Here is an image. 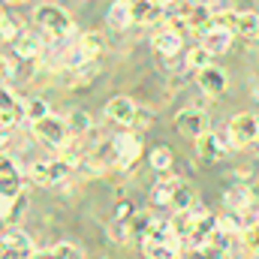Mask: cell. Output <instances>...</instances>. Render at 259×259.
<instances>
[{"instance_id": "obj_40", "label": "cell", "mask_w": 259, "mask_h": 259, "mask_svg": "<svg viewBox=\"0 0 259 259\" xmlns=\"http://www.w3.org/2000/svg\"><path fill=\"white\" fill-rule=\"evenodd\" d=\"M30 259H58V256H55V250H52V247H46V250H36Z\"/></svg>"}, {"instance_id": "obj_3", "label": "cell", "mask_w": 259, "mask_h": 259, "mask_svg": "<svg viewBox=\"0 0 259 259\" xmlns=\"http://www.w3.org/2000/svg\"><path fill=\"white\" fill-rule=\"evenodd\" d=\"M72 166L66 163L64 157H42V160H33L30 163V181L39 184V187H55L69 178Z\"/></svg>"}, {"instance_id": "obj_12", "label": "cell", "mask_w": 259, "mask_h": 259, "mask_svg": "<svg viewBox=\"0 0 259 259\" xmlns=\"http://www.w3.org/2000/svg\"><path fill=\"white\" fill-rule=\"evenodd\" d=\"M226 88H229V75L220 69V66H208V69H202L199 72V91L202 94H208V97H220V94H226Z\"/></svg>"}, {"instance_id": "obj_22", "label": "cell", "mask_w": 259, "mask_h": 259, "mask_svg": "<svg viewBox=\"0 0 259 259\" xmlns=\"http://www.w3.org/2000/svg\"><path fill=\"white\" fill-rule=\"evenodd\" d=\"M235 33L238 36H244V39H259V12L253 9H244V12H238V18H235Z\"/></svg>"}, {"instance_id": "obj_26", "label": "cell", "mask_w": 259, "mask_h": 259, "mask_svg": "<svg viewBox=\"0 0 259 259\" xmlns=\"http://www.w3.org/2000/svg\"><path fill=\"white\" fill-rule=\"evenodd\" d=\"M88 61H94V58H88V52L78 46V39H75L72 46H66L64 52H61V66H66V69H78V66L88 64Z\"/></svg>"}, {"instance_id": "obj_34", "label": "cell", "mask_w": 259, "mask_h": 259, "mask_svg": "<svg viewBox=\"0 0 259 259\" xmlns=\"http://www.w3.org/2000/svg\"><path fill=\"white\" fill-rule=\"evenodd\" d=\"M18 36H21L18 21H15L9 12H3V15H0V39H3V42H15Z\"/></svg>"}, {"instance_id": "obj_15", "label": "cell", "mask_w": 259, "mask_h": 259, "mask_svg": "<svg viewBox=\"0 0 259 259\" xmlns=\"http://www.w3.org/2000/svg\"><path fill=\"white\" fill-rule=\"evenodd\" d=\"M181 241H151V238H145V244H142V253L145 259H181Z\"/></svg>"}, {"instance_id": "obj_32", "label": "cell", "mask_w": 259, "mask_h": 259, "mask_svg": "<svg viewBox=\"0 0 259 259\" xmlns=\"http://www.w3.org/2000/svg\"><path fill=\"white\" fill-rule=\"evenodd\" d=\"M211 58H214V55H211L205 46H193V49L187 52V66L202 72V69H208V66H211Z\"/></svg>"}, {"instance_id": "obj_36", "label": "cell", "mask_w": 259, "mask_h": 259, "mask_svg": "<svg viewBox=\"0 0 259 259\" xmlns=\"http://www.w3.org/2000/svg\"><path fill=\"white\" fill-rule=\"evenodd\" d=\"M109 238L118 241V244H127V241H133V232H130V226L124 220H115V223L109 226Z\"/></svg>"}, {"instance_id": "obj_21", "label": "cell", "mask_w": 259, "mask_h": 259, "mask_svg": "<svg viewBox=\"0 0 259 259\" xmlns=\"http://www.w3.org/2000/svg\"><path fill=\"white\" fill-rule=\"evenodd\" d=\"M109 24L115 30H127L133 24V0H115L109 6Z\"/></svg>"}, {"instance_id": "obj_27", "label": "cell", "mask_w": 259, "mask_h": 259, "mask_svg": "<svg viewBox=\"0 0 259 259\" xmlns=\"http://www.w3.org/2000/svg\"><path fill=\"white\" fill-rule=\"evenodd\" d=\"M78 46L88 52V58H94V61H97V58L103 55V49H106V39H103L97 30H84V33L78 36Z\"/></svg>"}, {"instance_id": "obj_4", "label": "cell", "mask_w": 259, "mask_h": 259, "mask_svg": "<svg viewBox=\"0 0 259 259\" xmlns=\"http://www.w3.org/2000/svg\"><path fill=\"white\" fill-rule=\"evenodd\" d=\"M33 136L42 142V145H49V148H66V142H69V124H66V118H58V115H49L46 121H39V124H33Z\"/></svg>"}, {"instance_id": "obj_5", "label": "cell", "mask_w": 259, "mask_h": 259, "mask_svg": "<svg viewBox=\"0 0 259 259\" xmlns=\"http://www.w3.org/2000/svg\"><path fill=\"white\" fill-rule=\"evenodd\" d=\"M175 130L181 136H190V139H199L205 133H211V115L205 109H196V106H187L175 115Z\"/></svg>"}, {"instance_id": "obj_11", "label": "cell", "mask_w": 259, "mask_h": 259, "mask_svg": "<svg viewBox=\"0 0 259 259\" xmlns=\"http://www.w3.org/2000/svg\"><path fill=\"white\" fill-rule=\"evenodd\" d=\"M211 21H214V9L205 6V3H187L184 9V24L187 30L193 33H208L211 30Z\"/></svg>"}, {"instance_id": "obj_9", "label": "cell", "mask_w": 259, "mask_h": 259, "mask_svg": "<svg viewBox=\"0 0 259 259\" xmlns=\"http://www.w3.org/2000/svg\"><path fill=\"white\" fill-rule=\"evenodd\" d=\"M36 253L30 235L21 229H3V259H30Z\"/></svg>"}, {"instance_id": "obj_10", "label": "cell", "mask_w": 259, "mask_h": 259, "mask_svg": "<svg viewBox=\"0 0 259 259\" xmlns=\"http://www.w3.org/2000/svg\"><path fill=\"white\" fill-rule=\"evenodd\" d=\"M136 115H139V106L130 97H115V100L106 103V118L115 121V124H121V127H133Z\"/></svg>"}, {"instance_id": "obj_20", "label": "cell", "mask_w": 259, "mask_h": 259, "mask_svg": "<svg viewBox=\"0 0 259 259\" xmlns=\"http://www.w3.org/2000/svg\"><path fill=\"white\" fill-rule=\"evenodd\" d=\"M223 202H226L229 211H244V208H250L256 199H253V190H250L247 184H232V187L223 193Z\"/></svg>"}, {"instance_id": "obj_35", "label": "cell", "mask_w": 259, "mask_h": 259, "mask_svg": "<svg viewBox=\"0 0 259 259\" xmlns=\"http://www.w3.org/2000/svg\"><path fill=\"white\" fill-rule=\"evenodd\" d=\"M97 75H100V61H88V64H81L75 69V81L72 84H91Z\"/></svg>"}, {"instance_id": "obj_23", "label": "cell", "mask_w": 259, "mask_h": 259, "mask_svg": "<svg viewBox=\"0 0 259 259\" xmlns=\"http://www.w3.org/2000/svg\"><path fill=\"white\" fill-rule=\"evenodd\" d=\"M175 211H193L196 208V190L187 181H175V190H172V205Z\"/></svg>"}, {"instance_id": "obj_39", "label": "cell", "mask_w": 259, "mask_h": 259, "mask_svg": "<svg viewBox=\"0 0 259 259\" xmlns=\"http://www.w3.org/2000/svg\"><path fill=\"white\" fill-rule=\"evenodd\" d=\"M18 61H21L18 55H3V78H6V81L15 75V66H18Z\"/></svg>"}, {"instance_id": "obj_14", "label": "cell", "mask_w": 259, "mask_h": 259, "mask_svg": "<svg viewBox=\"0 0 259 259\" xmlns=\"http://www.w3.org/2000/svg\"><path fill=\"white\" fill-rule=\"evenodd\" d=\"M151 46H154V52L160 55V58H175L178 52H181V33L178 30H172V27H166V30H160V33H154V39H151Z\"/></svg>"}, {"instance_id": "obj_29", "label": "cell", "mask_w": 259, "mask_h": 259, "mask_svg": "<svg viewBox=\"0 0 259 259\" xmlns=\"http://www.w3.org/2000/svg\"><path fill=\"white\" fill-rule=\"evenodd\" d=\"M175 181H178V178H160V181L151 187V202H154V205H172Z\"/></svg>"}, {"instance_id": "obj_16", "label": "cell", "mask_w": 259, "mask_h": 259, "mask_svg": "<svg viewBox=\"0 0 259 259\" xmlns=\"http://www.w3.org/2000/svg\"><path fill=\"white\" fill-rule=\"evenodd\" d=\"M0 115H3V130H12L18 121H24V100H15L6 84H3V109H0Z\"/></svg>"}, {"instance_id": "obj_17", "label": "cell", "mask_w": 259, "mask_h": 259, "mask_svg": "<svg viewBox=\"0 0 259 259\" xmlns=\"http://www.w3.org/2000/svg\"><path fill=\"white\" fill-rule=\"evenodd\" d=\"M232 36H235V30H220V27H211L208 33H202V46H205V49L217 58V55H226V52H229Z\"/></svg>"}, {"instance_id": "obj_19", "label": "cell", "mask_w": 259, "mask_h": 259, "mask_svg": "<svg viewBox=\"0 0 259 259\" xmlns=\"http://www.w3.org/2000/svg\"><path fill=\"white\" fill-rule=\"evenodd\" d=\"M27 208H30V202H27V193H21V196H15L12 202H3V226L6 229H15L18 223H21V217L27 214Z\"/></svg>"}, {"instance_id": "obj_41", "label": "cell", "mask_w": 259, "mask_h": 259, "mask_svg": "<svg viewBox=\"0 0 259 259\" xmlns=\"http://www.w3.org/2000/svg\"><path fill=\"white\" fill-rule=\"evenodd\" d=\"M9 3H24V0H9Z\"/></svg>"}, {"instance_id": "obj_2", "label": "cell", "mask_w": 259, "mask_h": 259, "mask_svg": "<svg viewBox=\"0 0 259 259\" xmlns=\"http://www.w3.org/2000/svg\"><path fill=\"white\" fill-rule=\"evenodd\" d=\"M232 148H235V139H232L229 127L211 130V133H205V136L196 139V154H199L202 163H220Z\"/></svg>"}, {"instance_id": "obj_6", "label": "cell", "mask_w": 259, "mask_h": 259, "mask_svg": "<svg viewBox=\"0 0 259 259\" xmlns=\"http://www.w3.org/2000/svg\"><path fill=\"white\" fill-rule=\"evenodd\" d=\"M229 133L235 139V148H244V145H253L259 142V115L250 112H241L229 121Z\"/></svg>"}, {"instance_id": "obj_33", "label": "cell", "mask_w": 259, "mask_h": 259, "mask_svg": "<svg viewBox=\"0 0 259 259\" xmlns=\"http://www.w3.org/2000/svg\"><path fill=\"white\" fill-rule=\"evenodd\" d=\"M145 238H151V241H175V235H172V220H157V217H154V223H151V229H148Z\"/></svg>"}, {"instance_id": "obj_8", "label": "cell", "mask_w": 259, "mask_h": 259, "mask_svg": "<svg viewBox=\"0 0 259 259\" xmlns=\"http://www.w3.org/2000/svg\"><path fill=\"white\" fill-rule=\"evenodd\" d=\"M115 148H118V169H133L136 160L142 157V136L133 130H124L115 136Z\"/></svg>"}, {"instance_id": "obj_31", "label": "cell", "mask_w": 259, "mask_h": 259, "mask_svg": "<svg viewBox=\"0 0 259 259\" xmlns=\"http://www.w3.org/2000/svg\"><path fill=\"white\" fill-rule=\"evenodd\" d=\"M66 124H69V133H72V136H81V133L91 130V115H88L84 109H72V112L66 115Z\"/></svg>"}, {"instance_id": "obj_24", "label": "cell", "mask_w": 259, "mask_h": 259, "mask_svg": "<svg viewBox=\"0 0 259 259\" xmlns=\"http://www.w3.org/2000/svg\"><path fill=\"white\" fill-rule=\"evenodd\" d=\"M148 163H151L154 172H169L172 163H175V154H172L169 145H154V148L148 151Z\"/></svg>"}, {"instance_id": "obj_1", "label": "cell", "mask_w": 259, "mask_h": 259, "mask_svg": "<svg viewBox=\"0 0 259 259\" xmlns=\"http://www.w3.org/2000/svg\"><path fill=\"white\" fill-rule=\"evenodd\" d=\"M33 24H36V30L46 33L49 39H69V36L75 33V24H72L69 12H66L64 6H55V3H42V6H36V12H33Z\"/></svg>"}, {"instance_id": "obj_30", "label": "cell", "mask_w": 259, "mask_h": 259, "mask_svg": "<svg viewBox=\"0 0 259 259\" xmlns=\"http://www.w3.org/2000/svg\"><path fill=\"white\" fill-rule=\"evenodd\" d=\"M151 223H154V214H151V211H136V214L127 220L133 238H145V235H148V229H151Z\"/></svg>"}, {"instance_id": "obj_37", "label": "cell", "mask_w": 259, "mask_h": 259, "mask_svg": "<svg viewBox=\"0 0 259 259\" xmlns=\"http://www.w3.org/2000/svg\"><path fill=\"white\" fill-rule=\"evenodd\" d=\"M241 235H244V244H247V250L259 256V223H256V226H247Z\"/></svg>"}, {"instance_id": "obj_13", "label": "cell", "mask_w": 259, "mask_h": 259, "mask_svg": "<svg viewBox=\"0 0 259 259\" xmlns=\"http://www.w3.org/2000/svg\"><path fill=\"white\" fill-rule=\"evenodd\" d=\"M12 52L21 61H39V55H42V36L36 30H21V36L12 42Z\"/></svg>"}, {"instance_id": "obj_38", "label": "cell", "mask_w": 259, "mask_h": 259, "mask_svg": "<svg viewBox=\"0 0 259 259\" xmlns=\"http://www.w3.org/2000/svg\"><path fill=\"white\" fill-rule=\"evenodd\" d=\"M52 250H55V256L58 259H81L78 247H72V244H55Z\"/></svg>"}, {"instance_id": "obj_28", "label": "cell", "mask_w": 259, "mask_h": 259, "mask_svg": "<svg viewBox=\"0 0 259 259\" xmlns=\"http://www.w3.org/2000/svg\"><path fill=\"white\" fill-rule=\"evenodd\" d=\"M217 232H220V235H235V232H244V217H241V211H229V214L217 217Z\"/></svg>"}, {"instance_id": "obj_7", "label": "cell", "mask_w": 259, "mask_h": 259, "mask_svg": "<svg viewBox=\"0 0 259 259\" xmlns=\"http://www.w3.org/2000/svg\"><path fill=\"white\" fill-rule=\"evenodd\" d=\"M21 169L15 166V160L9 154L0 157V196L3 202H12L15 196H21Z\"/></svg>"}, {"instance_id": "obj_25", "label": "cell", "mask_w": 259, "mask_h": 259, "mask_svg": "<svg viewBox=\"0 0 259 259\" xmlns=\"http://www.w3.org/2000/svg\"><path fill=\"white\" fill-rule=\"evenodd\" d=\"M52 115V106L42 100V97H30V100H24V118L30 121V124H39V121H46Z\"/></svg>"}, {"instance_id": "obj_18", "label": "cell", "mask_w": 259, "mask_h": 259, "mask_svg": "<svg viewBox=\"0 0 259 259\" xmlns=\"http://www.w3.org/2000/svg\"><path fill=\"white\" fill-rule=\"evenodd\" d=\"M166 9L157 0H133V24H154Z\"/></svg>"}]
</instances>
